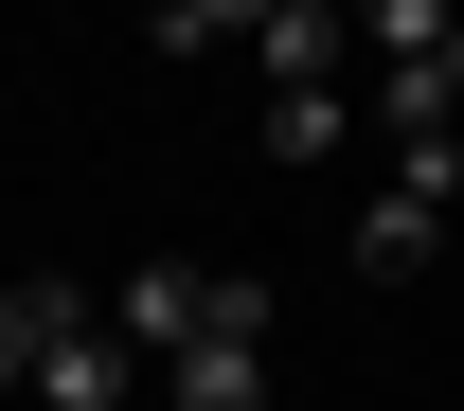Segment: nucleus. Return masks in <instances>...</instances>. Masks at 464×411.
Returning <instances> with one entry per match:
<instances>
[{
  "label": "nucleus",
  "mask_w": 464,
  "mask_h": 411,
  "mask_svg": "<svg viewBox=\"0 0 464 411\" xmlns=\"http://www.w3.org/2000/svg\"><path fill=\"white\" fill-rule=\"evenodd\" d=\"M36 394H54V411H125V394H143V357H125V322H108V304H72V322H54Z\"/></svg>",
  "instance_id": "obj_1"
},
{
  "label": "nucleus",
  "mask_w": 464,
  "mask_h": 411,
  "mask_svg": "<svg viewBox=\"0 0 464 411\" xmlns=\"http://www.w3.org/2000/svg\"><path fill=\"white\" fill-rule=\"evenodd\" d=\"M447 108H464V18H447Z\"/></svg>",
  "instance_id": "obj_8"
},
{
  "label": "nucleus",
  "mask_w": 464,
  "mask_h": 411,
  "mask_svg": "<svg viewBox=\"0 0 464 411\" xmlns=\"http://www.w3.org/2000/svg\"><path fill=\"white\" fill-rule=\"evenodd\" d=\"M340 108L357 90H268V161H340Z\"/></svg>",
  "instance_id": "obj_6"
},
{
  "label": "nucleus",
  "mask_w": 464,
  "mask_h": 411,
  "mask_svg": "<svg viewBox=\"0 0 464 411\" xmlns=\"http://www.w3.org/2000/svg\"><path fill=\"white\" fill-rule=\"evenodd\" d=\"M161 394H179V411H268V357L197 340V357H161Z\"/></svg>",
  "instance_id": "obj_5"
},
{
  "label": "nucleus",
  "mask_w": 464,
  "mask_h": 411,
  "mask_svg": "<svg viewBox=\"0 0 464 411\" xmlns=\"http://www.w3.org/2000/svg\"><path fill=\"white\" fill-rule=\"evenodd\" d=\"M72 304H90V287H0V394H36V357H54Z\"/></svg>",
  "instance_id": "obj_4"
},
{
  "label": "nucleus",
  "mask_w": 464,
  "mask_h": 411,
  "mask_svg": "<svg viewBox=\"0 0 464 411\" xmlns=\"http://www.w3.org/2000/svg\"><path fill=\"white\" fill-rule=\"evenodd\" d=\"M447 18H464V0H357V36H375V72H447Z\"/></svg>",
  "instance_id": "obj_3"
},
{
  "label": "nucleus",
  "mask_w": 464,
  "mask_h": 411,
  "mask_svg": "<svg viewBox=\"0 0 464 411\" xmlns=\"http://www.w3.org/2000/svg\"><path fill=\"white\" fill-rule=\"evenodd\" d=\"M215 36H268V0H161V54H215Z\"/></svg>",
  "instance_id": "obj_7"
},
{
  "label": "nucleus",
  "mask_w": 464,
  "mask_h": 411,
  "mask_svg": "<svg viewBox=\"0 0 464 411\" xmlns=\"http://www.w3.org/2000/svg\"><path fill=\"white\" fill-rule=\"evenodd\" d=\"M250 54H268V90H340V18H322V0H268Z\"/></svg>",
  "instance_id": "obj_2"
}]
</instances>
